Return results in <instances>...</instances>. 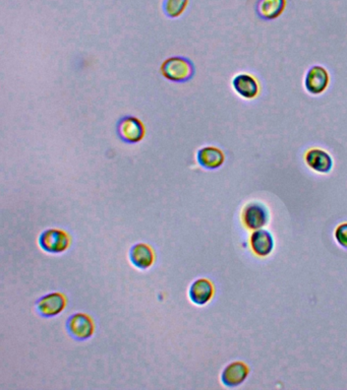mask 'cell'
I'll return each instance as SVG.
<instances>
[{"label": "cell", "instance_id": "6da1fadb", "mask_svg": "<svg viewBox=\"0 0 347 390\" xmlns=\"http://www.w3.org/2000/svg\"><path fill=\"white\" fill-rule=\"evenodd\" d=\"M162 76L175 83H184L194 76V66L190 60L184 57H170L161 66Z\"/></svg>", "mask_w": 347, "mask_h": 390}, {"label": "cell", "instance_id": "7a4b0ae2", "mask_svg": "<svg viewBox=\"0 0 347 390\" xmlns=\"http://www.w3.org/2000/svg\"><path fill=\"white\" fill-rule=\"evenodd\" d=\"M39 245L47 254H61L70 247V238L61 229H48L40 235Z\"/></svg>", "mask_w": 347, "mask_h": 390}, {"label": "cell", "instance_id": "3957f363", "mask_svg": "<svg viewBox=\"0 0 347 390\" xmlns=\"http://www.w3.org/2000/svg\"><path fill=\"white\" fill-rule=\"evenodd\" d=\"M66 331L75 340H89L93 336L95 327L93 320L89 315L85 313H75L66 321Z\"/></svg>", "mask_w": 347, "mask_h": 390}, {"label": "cell", "instance_id": "277c9868", "mask_svg": "<svg viewBox=\"0 0 347 390\" xmlns=\"http://www.w3.org/2000/svg\"><path fill=\"white\" fill-rule=\"evenodd\" d=\"M117 132L123 141L128 143H137L145 136V126L138 118L126 116L119 122Z\"/></svg>", "mask_w": 347, "mask_h": 390}, {"label": "cell", "instance_id": "5b68a950", "mask_svg": "<svg viewBox=\"0 0 347 390\" xmlns=\"http://www.w3.org/2000/svg\"><path fill=\"white\" fill-rule=\"evenodd\" d=\"M66 306V299L61 293H50L43 296L36 303L37 312L43 317L50 318L57 316L63 311Z\"/></svg>", "mask_w": 347, "mask_h": 390}, {"label": "cell", "instance_id": "8992f818", "mask_svg": "<svg viewBox=\"0 0 347 390\" xmlns=\"http://www.w3.org/2000/svg\"><path fill=\"white\" fill-rule=\"evenodd\" d=\"M330 83L329 72L326 68L315 65L308 70L305 79L306 91L312 95H321L326 91Z\"/></svg>", "mask_w": 347, "mask_h": 390}, {"label": "cell", "instance_id": "52a82bcc", "mask_svg": "<svg viewBox=\"0 0 347 390\" xmlns=\"http://www.w3.org/2000/svg\"><path fill=\"white\" fill-rule=\"evenodd\" d=\"M268 218L269 216L267 209L261 203H250L244 209V224L250 230H260L267 224Z\"/></svg>", "mask_w": 347, "mask_h": 390}, {"label": "cell", "instance_id": "ba28073f", "mask_svg": "<svg viewBox=\"0 0 347 390\" xmlns=\"http://www.w3.org/2000/svg\"><path fill=\"white\" fill-rule=\"evenodd\" d=\"M248 373H250V369L245 363L239 361L232 362L222 371V383L227 387H239L245 382Z\"/></svg>", "mask_w": 347, "mask_h": 390}, {"label": "cell", "instance_id": "9c48e42d", "mask_svg": "<svg viewBox=\"0 0 347 390\" xmlns=\"http://www.w3.org/2000/svg\"><path fill=\"white\" fill-rule=\"evenodd\" d=\"M305 158L306 165L316 172L327 174L333 168V160L324 150L318 149V147L308 150Z\"/></svg>", "mask_w": 347, "mask_h": 390}, {"label": "cell", "instance_id": "30bf717a", "mask_svg": "<svg viewBox=\"0 0 347 390\" xmlns=\"http://www.w3.org/2000/svg\"><path fill=\"white\" fill-rule=\"evenodd\" d=\"M190 301L199 306H204L214 296V287L207 278H198L190 285L188 290Z\"/></svg>", "mask_w": 347, "mask_h": 390}, {"label": "cell", "instance_id": "8fae6325", "mask_svg": "<svg viewBox=\"0 0 347 390\" xmlns=\"http://www.w3.org/2000/svg\"><path fill=\"white\" fill-rule=\"evenodd\" d=\"M233 89L241 97L252 100L259 95L260 87L258 81L248 74H237L232 81Z\"/></svg>", "mask_w": 347, "mask_h": 390}, {"label": "cell", "instance_id": "7c38bea8", "mask_svg": "<svg viewBox=\"0 0 347 390\" xmlns=\"http://www.w3.org/2000/svg\"><path fill=\"white\" fill-rule=\"evenodd\" d=\"M130 263L137 267V269H150L153 265L155 256H154L153 250L149 245L145 243L135 244L130 250Z\"/></svg>", "mask_w": 347, "mask_h": 390}, {"label": "cell", "instance_id": "4fadbf2b", "mask_svg": "<svg viewBox=\"0 0 347 390\" xmlns=\"http://www.w3.org/2000/svg\"><path fill=\"white\" fill-rule=\"evenodd\" d=\"M200 166L207 170H216L224 165L225 156L221 150L216 147H205L199 150L197 154Z\"/></svg>", "mask_w": 347, "mask_h": 390}, {"label": "cell", "instance_id": "5bb4252c", "mask_svg": "<svg viewBox=\"0 0 347 390\" xmlns=\"http://www.w3.org/2000/svg\"><path fill=\"white\" fill-rule=\"evenodd\" d=\"M250 243L254 254L260 257H266L271 254L274 248L273 237L266 230H257L256 232L252 233Z\"/></svg>", "mask_w": 347, "mask_h": 390}, {"label": "cell", "instance_id": "9a60e30c", "mask_svg": "<svg viewBox=\"0 0 347 390\" xmlns=\"http://www.w3.org/2000/svg\"><path fill=\"white\" fill-rule=\"evenodd\" d=\"M286 6V0H258L257 14L262 20H275L281 16Z\"/></svg>", "mask_w": 347, "mask_h": 390}, {"label": "cell", "instance_id": "2e32d148", "mask_svg": "<svg viewBox=\"0 0 347 390\" xmlns=\"http://www.w3.org/2000/svg\"><path fill=\"white\" fill-rule=\"evenodd\" d=\"M188 0H164L163 10L168 18H177L186 10Z\"/></svg>", "mask_w": 347, "mask_h": 390}, {"label": "cell", "instance_id": "e0dca14e", "mask_svg": "<svg viewBox=\"0 0 347 390\" xmlns=\"http://www.w3.org/2000/svg\"><path fill=\"white\" fill-rule=\"evenodd\" d=\"M335 238L339 245L347 249V223L337 227L335 231Z\"/></svg>", "mask_w": 347, "mask_h": 390}]
</instances>
